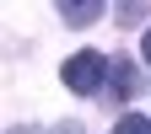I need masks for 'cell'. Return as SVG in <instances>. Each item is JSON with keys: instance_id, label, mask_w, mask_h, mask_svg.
Returning a JSON list of instances; mask_svg holds the SVG:
<instances>
[{"instance_id": "cell-2", "label": "cell", "mask_w": 151, "mask_h": 134, "mask_svg": "<svg viewBox=\"0 0 151 134\" xmlns=\"http://www.w3.org/2000/svg\"><path fill=\"white\" fill-rule=\"evenodd\" d=\"M108 86H113V97H119V102H129V97L140 91V70L129 65V59H113V65H108Z\"/></svg>"}, {"instance_id": "cell-7", "label": "cell", "mask_w": 151, "mask_h": 134, "mask_svg": "<svg viewBox=\"0 0 151 134\" xmlns=\"http://www.w3.org/2000/svg\"><path fill=\"white\" fill-rule=\"evenodd\" d=\"M140 54H146V65H151V27H146V38H140Z\"/></svg>"}, {"instance_id": "cell-1", "label": "cell", "mask_w": 151, "mask_h": 134, "mask_svg": "<svg viewBox=\"0 0 151 134\" xmlns=\"http://www.w3.org/2000/svg\"><path fill=\"white\" fill-rule=\"evenodd\" d=\"M108 65L113 59H103V54H92V48H81V54H70L65 59V70H60V81L76 91V97H92L103 81H108Z\"/></svg>"}, {"instance_id": "cell-4", "label": "cell", "mask_w": 151, "mask_h": 134, "mask_svg": "<svg viewBox=\"0 0 151 134\" xmlns=\"http://www.w3.org/2000/svg\"><path fill=\"white\" fill-rule=\"evenodd\" d=\"M113 134H151V118H140V113H124V118L113 123Z\"/></svg>"}, {"instance_id": "cell-6", "label": "cell", "mask_w": 151, "mask_h": 134, "mask_svg": "<svg viewBox=\"0 0 151 134\" xmlns=\"http://www.w3.org/2000/svg\"><path fill=\"white\" fill-rule=\"evenodd\" d=\"M49 134H86V129H81V123H54Z\"/></svg>"}, {"instance_id": "cell-3", "label": "cell", "mask_w": 151, "mask_h": 134, "mask_svg": "<svg viewBox=\"0 0 151 134\" xmlns=\"http://www.w3.org/2000/svg\"><path fill=\"white\" fill-rule=\"evenodd\" d=\"M60 16H65V27H86V22H97V16H103V6H97V0H65Z\"/></svg>"}, {"instance_id": "cell-5", "label": "cell", "mask_w": 151, "mask_h": 134, "mask_svg": "<svg viewBox=\"0 0 151 134\" xmlns=\"http://www.w3.org/2000/svg\"><path fill=\"white\" fill-rule=\"evenodd\" d=\"M140 16H146V6H119V22L129 27V22H140Z\"/></svg>"}, {"instance_id": "cell-8", "label": "cell", "mask_w": 151, "mask_h": 134, "mask_svg": "<svg viewBox=\"0 0 151 134\" xmlns=\"http://www.w3.org/2000/svg\"><path fill=\"white\" fill-rule=\"evenodd\" d=\"M11 134H32V129H11Z\"/></svg>"}]
</instances>
